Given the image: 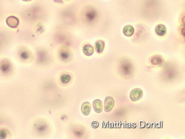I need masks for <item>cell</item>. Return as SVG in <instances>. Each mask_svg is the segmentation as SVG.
I'll return each mask as SVG.
<instances>
[{
  "instance_id": "cell-1",
  "label": "cell",
  "mask_w": 185,
  "mask_h": 139,
  "mask_svg": "<svg viewBox=\"0 0 185 139\" xmlns=\"http://www.w3.org/2000/svg\"><path fill=\"white\" fill-rule=\"evenodd\" d=\"M142 96L143 91L138 88L133 89L130 93V98L132 101H138L142 98Z\"/></svg>"
},
{
  "instance_id": "cell-2",
  "label": "cell",
  "mask_w": 185,
  "mask_h": 139,
  "mask_svg": "<svg viewBox=\"0 0 185 139\" xmlns=\"http://www.w3.org/2000/svg\"><path fill=\"white\" fill-rule=\"evenodd\" d=\"M115 106V100L112 97L107 96L105 100L104 110L106 112H109L113 109Z\"/></svg>"
},
{
  "instance_id": "cell-3",
  "label": "cell",
  "mask_w": 185,
  "mask_h": 139,
  "mask_svg": "<svg viewBox=\"0 0 185 139\" xmlns=\"http://www.w3.org/2000/svg\"><path fill=\"white\" fill-rule=\"evenodd\" d=\"M6 22L7 25H8V27L12 28H17L19 24V20L16 17L14 16H11L7 18L6 20Z\"/></svg>"
},
{
  "instance_id": "cell-4",
  "label": "cell",
  "mask_w": 185,
  "mask_h": 139,
  "mask_svg": "<svg viewBox=\"0 0 185 139\" xmlns=\"http://www.w3.org/2000/svg\"><path fill=\"white\" fill-rule=\"evenodd\" d=\"M93 107L96 112L98 114L101 113L103 110V103L102 101L99 99L95 100L93 102Z\"/></svg>"
},
{
  "instance_id": "cell-5",
  "label": "cell",
  "mask_w": 185,
  "mask_h": 139,
  "mask_svg": "<svg viewBox=\"0 0 185 139\" xmlns=\"http://www.w3.org/2000/svg\"><path fill=\"white\" fill-rule=\"evenodd\" d=\"M81 112L84 115L88 116L91 110V105L89 102H85L82 104L81 106Z\"/></svg>"
},
{
  "instance_id": "cell-6",
  "label": "cell",
  "mask_w": 185,
  "mask_h": 139,
  "mask_svg": "<svg viewBox=\"0 0 185 139\" xmlns=\"http://www.w3.org/2000/svg\"><path fill=\"white\" fill-rule=\"evenodd\" d=\"M167 32L166 28L165 25L159 24L157 25L155 28V33L159 36H163L165 35Z\"/></svg>"
},
{
  "instance_id": "cell-7",
  "label": "cell",
  "mask_w": 185,
  "mask_h": 139,
  "mask_svg": "<svg viewBox=\"0 0 185 139\" xmlns=\"http://www.w3.org/2000/svg\"><path fill=\"white\" fill-rule=\"evenodd\" d=\"M123 33L124 35L127 37H131L134 34L135 29L131 25H127L124 26L123 29Z\"/></svg>"
},
{
  "instance_id": "cell-8",
  "label": "cell",
  "mask_w": 185,
  "mask_h": 139,
  "mask_svg": "<svg viewBox=\"0 0 185 139\" xmlns=\"http://www.w3.org/2000/svg\"><path fill=\"white\" fill-rule=\"evenodd\" d=\"M105 42L102 40H98L95 42V49L98 54H101L103 52L105 48Z\"/></svg>"
},
{
  "instance_id": "cell-9",
  "label": "cell",
  "mask_w": 185,
  "mask_h": 139,
  "mask_svg": "<svg viewBox=\"0 0 185 139\" xmlns=\"http://www.w3.org/2000/svg\"><path fill=\"white\" fill-rule=\"evenodd\" d=\"M83 52L85 55L87 56H91L94 53V49L91 45H85L83 47Z\"/></svg>"
},
{
  "instance_id": "cell-10",
  "label": "cell",
  "mask_w": 185,
  "mask_h": 139,
  "mask_svg": "<svg viewBox=\"0 0 185 139\" xmlns=\"http://www.w3.org/2000/svg\"><path fill=\"white\" fill-rule=\"evenodd\" d=\"M163 62V59L159 56H154L151 60V63L153 65L158 66L161 65Z\"/></svg>"
},
{
  "instance_id": "cell-11",
  "label": "cell",
  "mask_w": 185,
  "mask_h": 139,
  "mask_svg": "<svg viewBox=\"0 0 185 139\" xmlns=\"http://www.w3.org/2000/svg\"><path fill=\"white\" fill-rule=\"evenodd\" d=\"M70 80H71V76L69 74H63L62 75H61L60 77L61 82L64 84H67L69 83Z\"/></svg>"
},
{
  "instance_id": "cell-12",
  "label": "cell",
  "mask_w": 185,
  "mask_h": 139,
  "mask_svg": "<svg viewBox=\"0 0 185 139\" xmlns=\"http://www.w3.org/2000/svg\"><path fill=\"white\" fill-rule=\"evenodd\" d=\"M22 1H26V2H28V1H32V0H22Z\"/></svg>"
}]
</instances>
